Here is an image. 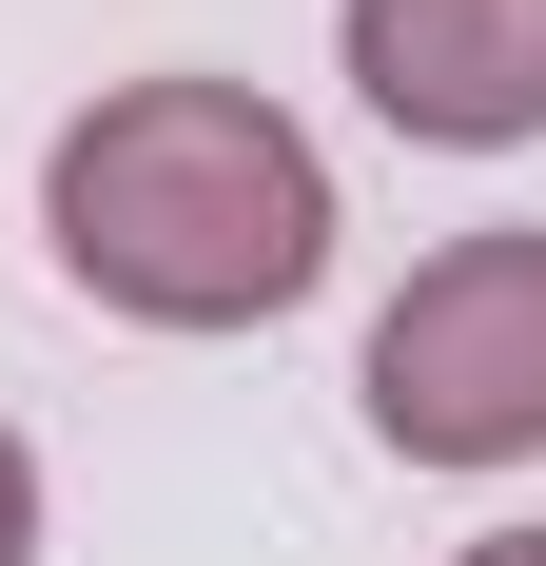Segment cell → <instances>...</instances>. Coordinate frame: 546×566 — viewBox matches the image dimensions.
I'll return each instance as SVG.
<instances>
[{
  "instance_id": "cell-1",
  "label": "cell",
  "mask_w": 546,
  "mask_h": 566,
  "mask_svg": "<svg viewBox=\"0 0 546 566\" xmlns=\"http://www.w3.org/2000/svg\"><path fill=\"white\" fill-rule=\"evenodd\" d=\"M40 234H59V274L98 313H137V333H273L332 274V157L254 78H117V98L59 117Z\"/></svg>"
},
{
  "instance_id": "cell-2",
  "label": "cell",
  "mask_w": 546,
  "mask_h": 566,
  "mask_svg": "<svg viewBox=\"0 0 546 566\" xmlns=\"http://www.w3.org/2000/svg\"><path fill=\"white\" fill-rule=\"evenodd\" d=\"M351 391H371V430L410 469H527L546 450V216H489L449 254H410Z\"/></svg>"
},
{
  "instance_id": "cell-5",
  "label": "cell",
  "mask_w": 546,
  "mask_h": 566,
  "mask_svg": "<svg viewBox=\"0 0 546 566\" xmlns=\"http://www.w3.org/2000/svg\"><path fill=\"white\" fill-rule=\"evenodd\" d=\"M449 566H546V527H489V547H449Z\"/></svg>"
},
{
  "instance_id": "cell-3",
  "label": "cell",
  "mask_w": 546,
  "mask_h": 566,
  "mask_svg": "<svg viewBox=\"0 0 546 566\" xmlns=\"http://www.w3.org/2000/svg\"><path fill=\"white\" fill-rule=\"evenodd\" d=\"M332 59L390 137L430 157H507L546 137V0H332Z\"/></svg>"
},
{
  "instance_id": "cell-4",
  "label": "cell",
  "mask_w": 546,
  "mask_h": 566,
  "mask_svg": "<svg viewBox=\"0 0 546 566\" xmlns=\"http://www.w3.org/2000/svg\"><path fill=\"white\" fill-rule=\"evenodd\" d=\"M0 566H40V450L0 430Z\"/></svg>"
}]
</instances>
